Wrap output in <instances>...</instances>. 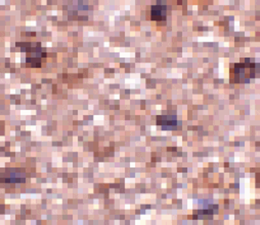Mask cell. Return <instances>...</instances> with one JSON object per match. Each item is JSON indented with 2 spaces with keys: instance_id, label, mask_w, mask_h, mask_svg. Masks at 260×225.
Returning a JSON list of instances; mask_svg holds the SVG:
<instances>
[{
  "instance_id": "6da1fadb",
  "label": "cell",
  "mask_w": 260,
  "mask_h": 225,
  "mask_svg": "<svg viewBox=\"0 0 260 225\" xmlns=\"http://www.w3.org/2000/svg\"><path fill=\"white\" fill-rule=\"evenodd\" d=\"M152 19L155 21H163L166 19V6L156 5L152 7Z\"/></svg>"
}]
</instances>
